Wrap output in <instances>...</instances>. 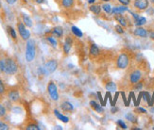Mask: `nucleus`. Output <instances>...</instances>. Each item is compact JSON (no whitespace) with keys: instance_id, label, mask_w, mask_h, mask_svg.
<instances>
[{"instance_id":"nucleus-1","label":"nucleus","mask_w":154,"mask_h":130,"mask_svg":"<svg viewBox=\"0 0 154 130\" xmlns=\"http://www.w3.org/2000/svg\"><path fill=\"white\" fill-rule=\"evenodd\" d=\"M36 58V42L32 39H29L26 43L25 59L26 62H32Z\"/></svg>"},{"instance_id":"nucleus-2","label":"nucleus","mask_w":154,"mask_h":130,"mask_svg":"<svg viewBox=\"0 0 154 130\" xmlns=\"http://www.w3.org/2000/svg\"><path fill=\"white\" fill-rule=\"evenodd\" d=\"M18 72V64L12 58H4V74L13 76Z\"/></svg>"},{"instance_id":"nucleus-3","label":"nucleus","mask_w":154,"mask_h":130,"mask_svg":"<svg viewBox=\"0 0 154 130\" xmlns=\"http://www.w3.org/2000/svg\"><path fill=\"white\" fill-rule=\"evenodd\" d=\"M130 64V57L127 53H121L118 55L116 60V65L118 69L120 70H125L129 67Z\"/></svg>"},{"instance_id":"nucleus-4","label":"nucleus","mask_w":154,"mask_h":130,"mask_svg":"<svg viewBox=\"0 0 154 130\" xmlns=\"http://www.w3.org/2000/svg\"><path fill=\"white\" fill-rule=\"evenodd\" d=\"M46 90H48V95L49 97L52 101H58L60 99V94H59V91H58V87L56 85V83L54 81L50 80L48 84V88H46Z\"/></svg>"},{"instance_id":"nucleus-5","label":"nucleus","mask_w":154,"mask_h":130,"mask_svg":"<svg viewBox=\"0 0 154 130\" xmlns=\"http://www.w3.org/2000/svg\"><path fill=\"white\" fill-rule=\"evenodd\" d=\"M17 29H18V33H19V35H20V37H21L22 40L28 41L29 39H30L31 33L28 29V27L25 26V24L23 22H18L17 23Z\"/></svg>"},{"instance_id":"nucleus-6","label":"nucleus","mask_w":154,"mask_h":130,"mask_svg":"<svg viewBox=\"0 0 154 130\" xmlns=\"http://www.w3.org/2000/svg\"><path fill=\"white\" fill-rule=\"evenodd\" d=\"M58 66H59V63L56 59H48L44 65L45 74H49L54 73L58 69Z\"/></svg>"},{"instance_id":"nucleus-7","label":"nucleus","mask_w":154,"mask_h":130,"mask_svg":"<svg viewBox=\"0 0 154 130\" xmlns=\"http://www.w3.org/2000/svg\"><path fill=\"white\" fill-rule=\"evenodd\" d=\"M142 77H143V73H142L141 70H139V69L133 70L130 74V82L132 85H134V84L138 83V82L141 80Z\"/></svg>"},{"instance_id":"nucleus-8","label":"nucleus","mask_w":154,"mask_h":130,"mask_svg":"<svg viewBox=\"0 0 154 130\" xmlns=\"http://www.w3.org/2000/svg\"><path fill=\"white\" fill-rule=\"evenodd\" d=\"M73 44H74V41H73L72 37L70 36H66L65 39H64V43L63 44V53L65 55H68L72 49V46H73Z\"/></svg>"},{"instance_id":"nucleus-9","label":"nucleus","mask_w":154,"mask_h":130,"mask_svg":"<svg viewBox=\"0 0 154 130\" xmlns=\"http://www.w3.org/2000/svg\"><path fill=\"white\" fill-rule=\"evenodd\" d=\"M133 6H134V8L136 10H138L140 11H143L149 8V0H134Z\"/></svg>"},{"instance_id":"nucleus-10","label":"nucleus","mask_w":154,"mask_h":130,"mask_svg":"<svg viewBox=\"0 0 154 130\" xmlns=\"http://www.w3.org/2000/svg\"><path fill=\"white\" fill-rule=\"evenodd\" d=\"M7 97L11 102H18L20 100V92L18 90H10L8 92H7Z\"/></svg>"},{"instance_id":"nucleus-11","label":"nucleus","mask_w":154,"mask_h":130,"mask_svg":"<svg viewBox=\"0 0 154 130\" xmlns=\"http://www.w3.org/2000/svg\"><path fill=\"white\" fill-rule=\"evenodd\" d=\"M89 55L92 58H97L100 55V49L96 44H91L89 47Z\"/></svg>"},{"instance_id":"nucleus-12","label":"nucleus","mask_w":154,"mask_h":130,"mask_svg":"<svg viewBox=\"0 0 154 130\" xmlns=\"http://www.w3.org/2000/svg\"><path fill=\"white\" fill-rule=\"evenodd\" d=\"M133 34L137 37H140V38H146L149 33H148V30H146V29H144L143 26H138L134 29V31H133Z\"/></svg>"},{"instance_id":"nucleus-13","label":"nucleus","mask_w":154,"mask_h":130,"mask_svg":"<svg viewBox=\"0 0 154 130\" xmlns=\"http://www.w3.org/2000/svg\"><path fill=\"white\" fill-rule=\"evenodd\" d=\"M60 107H61V109L64 112H72L74 110V106L68 101H63V103L60 105Z\"/></svg>"},{"instance_id":"nucleus-14","label":"nucleus","mask_w":154,"mask_h":130,"mask_svg":"<svg viewBox=\"0 0 154 130\" xmlns=\"http://www.w3.org/2000/svg\"><path fill=\"white\" fill-rule=\"evenodd\" d=\"M51 34L56 38H62L63 36V29L60 26H56L51 29Z\"/></svg>"},{"instance_id":"nucleus-15","label":"nucleus","mask_w":154,"mask_h":130,"mask_svg":"<svg viewBox=\"0 0 154 130\" xmlns=\"http://www.w3.org/2000/svg\"><path fill=\"white\" fill-rule=\"evenodd\" d=\"M90 107L95 110L96 112L97 113H103L104 112V108L101 105H99L97 101H94V100H91L90 103H89Z\"/></svg>"},{"instance_id":"nucleus-16","label":"nucleus","mask_w":154,"mask_h":130,"mask_svg":"<svg viewBox=\"0 0 154 130\" xmlns=\"http://www.w3.org/2000/svg\"><path fill=\"white\" fill-rule=\"evenodd\" d=\"M53 112H54V115L56 116V118L58 120H60L61 122H64V124H67V122H69V118L67 117V116L63 115L62 112H60L58 109H54V110H53Z\"/></svg>"},{"instance_id":"nucleus-17","label":"nucleus","mask_w":154,"mask_h":130,"mask_svg":"<svg viewBox=\"0 0 154 130\" xmlns=\"http://www.w3.org/2000/svg\"><path fill=\"white\" fill-rule=\"evenodd\" d=\"M129 11L128 7H126L124 5L122 6H117V7H115V8H112V14L113 15H116V14H122L123 12Z\"/></svg>"},{"instance_id":"nucleus-18","label":"nucleus","mask_w":154,"mask_h":130,"mask_svg":"<svg viewBox=\"0 0 154 130\" xmlns=\"http://www.w3.org/2000/svg\"><path fill=\"white\" fill-rule=\"evenodd\" d=\"M76 0H61V6L63 9H72L75 7Z\"/></svg>"},{"instance_id":"nucleus-19","label":"nucleus","mask_w":154,"mask_h":130,"mask_svg":"<svg viewBox=\"0 0 154 130\" xmlns=\"http://www.w3.org/2000/svg\"><path fill=\"white\" fill-rule=\"evenodd\" d=\"M89 10H90V11H91L92 13H94L95 15H99L100 13H101L102 8H101V6L98 5V4H92V5H90V7H89Z\"/></svg>"},{"instance_id":"nucleus-20","label":"nucleus","mask_w":154,"mask_h":130,"mask_svg":"<svg viewBox=\"0 0 154 130\" xmlns=\"http://www.w3.org/2000/svg\"><path fill=\"white\" fill-rule=\"evenodd\" d=\"M115 19L116 20V22H118V24L120 26H122L123 27H126L127 26H128V21H127V19L122 14L115 15Z\"/></svg>"},{"instance_id":"nucleus-21","label":"nucleus","mask_w":154,"mask_h":130,"mask_svg":"<svg viewBox=\"0 0 154 130\" xmlns=\"http://www.w3.org/2000/svg\"><path fill=\"white\" fill-rule=\"evenodd\" d=\"M22 19H23V23L25 24V26L26 27H32L33 22H32L31 18L28 14H26V13H22Z\"/></svg>"},{"instance_id":"nucleus-22","label":"nucleus","mask_w":154,"mask_h":130,"mask_svg":"<svg viewBox=\"0 0 154 130\" xmlns=\"http://www.w3.org/2000/svg\"><path fill=\"white\" fill-rule=\"evenodd\" d=\"M71 32L73 33V35L77 38H82L83 37V33L82 31L80 30L79 27L75 26H71Z\"/></svg>"},{"instance_id":"nucleus-23","label":"nucleus","mask_w":154,"mask_h":130,"mask_svg":"<svg viewBox=\"0 0 154 130\" xmlns=\"http://www.w3.org/2000/svg\"><path fill=\"white\" fill-rule=\"evenodd\" d=\"M116 84L115 83V82H112V81H109V82H107V83L105 84V89L108 92H116Z\"/></svg>"},{"instance_id":"nucleus-24","label":"nucleus","mask_w":154,"mask_h":130,"mask_svg":"<svg viewBox=\"0 0 154 130\" xmlns=\"http://www.w3.org/2000/svg\"><path fill=\"white\" fill-rule=\"evenodd\" d=\"M46 41L48 42V44L52 46V47H54V48H56L57 45H58V42H57V40L56 38L53 36V35H48V36H46Z\"/></svg>"},{"instance_id":"nucleus-25","label":"nucleus","mask_w":154,"mask_h":130,"mask_svg":"<svg viewBox=\"0 0 154 130\" xmlns=\"http://www.w3.org/2000/svg\"><path fill=\"white\" fill-rule=\"evenodd\" d=\"M125 117L126 119L128 120L129 122H131V124H136L137 122V118H136V116L133 114L132 112H129V113H127L125 115Z\"/></svg>"},{"instance_id":"nucleus-26","label":"nucleus","mask_w":154,"mask_h":130,"mask_svg":"<svg viewBox=\"0 0 154 130\" xmlns=\"http://www.w3.org/2000/svg\"><path fill=\"white\" fill-rule=\"evenodd\" d=\"M146 19L143 16H139L136 20H134V24L137 26H142L146 25Z\"/></svg>"},{"instance_id":"nucleus-27","label":"nucleus","mask_w":154,"mask_h":130,"mask_svg":"<svg viewBox=\"0 0 154 130\" xmlns=\"http://www.w3.org/2000/svg\"><path fill=\"white\" fill-rule=\"evenodd\" d=\"M7 29H8V32H9V34H10V36L14 40V41H16V39H17V34H16V31H15V29H13L12 26H7Z\"/></svg>"},{"instance_id":"nucleus-28","label":"nucleus","mask_w":154,"mask_h":130,"mask_svg":"<svg viewBox=\"0 0 154 130\" xmlns=\"http://www.w3.org/2000/svg\"><path fill=\"white\" fill-rule=\"evenodd\" d=\"M101 8L102 10L106 12V13H108V14H111L112 13V7L111 4H108V3H104L103 5H101Z\"/></svg>"},{"instance_id":"nucleus-29","label":"nucleus","mask_w":154,"mask_h":130,"mask_svg":"<svg viewBox=\"0 0 154 130\" xmlns=\"http://www.w3.org/2000/svg\"><path fill=\"white\" fill-rule=\"evenodd\" d=\"M26 130H40L41 128L39 127L38 125H36L35 122H29L26 125Z\"/></svg>"},{"instance_id":"nucleus-30","label":"nucleus","mask_w":154,"mask_h":130,"mask_svg":"<svg viewBox=\"0 0 154 130\" xmlns=\"http://www.w3.org/2000/svg\"><path fill=\"white\" fill-rule=\"evenodd\" d=\"M6 115H7V108L2 104H0V119L4 118Z\"/></svg>"},{"instance_id":"nucleus-31","label":"nucleus","mask_w":154,"mask_h":130,"mask_svg":"<svg viewBox=\"0 0 154 130\" xmlns=\"http://www.w3.org/2000/svg\"><path fill=\"white\" fill-rule=\"evenodd\" d=\"M6 93V86L3 80L0 78V95H4Z\"/></svg>"},{"instance_id":"nucleus-32","label":"nucleus","mask_w":154,"mask_h":130,"mask_svg":"<svg viewBox=\"0 0 154 130\" xmlns=\"http://www.w3.org/2000/svg\"><path fill=\"white\" fill-rule=\"evenodd\" d=\"M10 129V126L8 124H6L5 122L0 121V130H8Z\"/></svg>"},{"instance_id":"nucleus-33","label":"nucleus","mask_w":154,"mask_h":130,"mask_svg":"<svg viewBox=\"0 0 154 130\" xmlns=\"http://www.w3.org/2000/svg\"><path fill=\"white\" fill-rule=\"evenodd\" d=\"M116 124H117V125H118L120 128H122V129H127V128H128L127 125L125 124V122H124L122 120H118V121L116 122Z\"/></svg>"},{"instance_id":"nucleus-34","label":"nucleus","mask_w":154,"mask_h":130,"mask_svg":"<svg viewBox=\"0 0 154 130\" xmlns=\"http://www.w3.org/2000/svg\"><path fill=\"white\" fill-rule=\"evenodd\" d=\"M116 31L118 33V34H123L125 32L124 29H123V26H120L119 24L116 26Z\"/></svg>"},{"instance_id":"nucleus-35","label":"nucleus","mask_w":154,"mask_h":130,"mask_svg":"<svg viewBox=\"0 0 154 130\" xmlns=\"http://www.w3.org/2000/svg\"><path fill=\"white\" fill-rule=\"evenodd\" d=\"M134 89H135V91H140V90H142L143 89V83L142 82H138V83L134 84Z\"/></svg>"},{"instance_id":"nucleus-36","label":"nucleus","mask_w":154,"mask_h":130,"mask_svg":"<svg viewBox=\"0 0 154 130\" xmlns=\"http://www.w3.org/2000/svg\"><path fill=\"white\" fill-rule=\"evenodd\" d=\"M0 74H4V58L0 59Z\"/></svg>"},{"instance_id":"nucleus-37","label":"nucleus","mask_w":154,"mask_h":130,"mask_svg":"<svg viewBox=\"0 0 154 130\" xmlns=\"http://www.w3.org/2000/svg\"><path fill=\"white\" fill-rule=\"evenodd\" d=\"M118 2L121 4V5H124V6H128L131 4V0H118Z\"/></svg>"},{"instance_id":"nucleus-38","label":"nucleus","mask_w":154,"mask_h":130,"mask_svg":"<svg viewBox=\"0 0 154 130\" xmlns=\"http://www.w3.org/2000/svg\"><path fill=\"white\" fill-rule=\"evenodd\" d=\"M135 111L136 112H139V113H143V114H146V110L145 108H143V107H137L135 109Z\"/></svg>"},{"instance_id":"nucleus-39","label":"nucleus","mask_w":154,"mask_h":130,"mask_svg":"<svg viewBox=\"0 0 154 130\" xmlns=\"http://www.w3.org/2000/svg\"><path fill=\"white\" fill-rule=\"evenodd\" d=\"M5 2L8 5H14L17 2V0H5Z\"/></svg>"},{"instance_id":"nucleus-40","label":"nucleus","mask_w":154,"mask_h":130,"mask_svg":"<svg viewBox=\"0 0 154 130\" xmlns=\"http://www.w3.org/2000/svg\"><path fill=\"white\" fill-rule=\"evenodd\" d=\"M116 111H118V108L116 107L115 106H112V107L111 108V112L112 113H116Z\"/></svg>"},{"instance_id":"nucleus-41","label":"nucleus","mask_w":154,"mask_h":130,"mask_svg":"<svg viewBox=\"0 0 154 130\" xmlns=\"http://www.w3.org/2000/svg\"><path fill=\"white\" fill-rule=\"evenodd\" d=\"M149 38H150L151 40L154 41V31H151V32L149 33Z\"/></svg>"},{"instance_id":"nucleus-42","label":"nucleus","mask_w":154,"mask_h":130,"mask_svg":"<svg viewBox=\"0 0 154 130\" xmlns=\"http://www.w3.org/2000/svg\"><path fill=\"white\" fill-rule=\"evenodd\" d=\"M35 2L37 3V4H43V3H45V0H35Z\"/></svg>"},{"instance_id":"nucleus-43","label":"nucleus","mask_w":154,"mask_h":130,"mask_svg":"<svg viewBox=\"0 0 154 130\" xmlns=\"http://www.w3.org/2000/svg\"><path fill=\"white\" fill-rule=\"evenodd\" d=\"M87 2H88V4L92 5V4H95L96 3V0H87Z\"/></svg>"},{"instance_id":"nucleus-44","label":"nucleus","mask_w":154,"mask_h":130,"mask_svg":"<svg viewBox=\"0 0 154 130\" xmlns=\"http://www.w3.org/2000/svg\"><path fill=\"white\" fill-rule=\"evenodd\" d=\"M101 1H102V2H109L110 0H101Z\"/></svg>"},{"instance_id":"nucleus-45","label":"nucleus","mask_w":154,"mask_h":130,"mask_svg":"<svg viewBox=\"0 0 154 130\" xmlns=\"http://www.w3.org/2000/svg\"><path fill=\"white\" fill-rule=\"evenodd\" d=\"M150 111H151V112H153V113H154V107H152V108H151V109H150Z\"/></svg>"},{"instance_id":"nucleus-46","label":"nucleus","mask_w":154,"mask_h":130,"mask_svg":"<svg viewBox=\"0 0 154 130\" xmlns=\"http://www.w3.org/2000/svg\"><path fill=\"white\" fill-rule=\"evenodd\" d=\"M1 7H2V5H1V2H0V10H1Z\"/></svg>"},{"instance_id":"nucleus-47","label":"nucleus","mask_w":154,"mask_h":130,"mask_svg":"<svg viewBox=\"0 0 154 130\" xmlns=\"http://www.w3.org/2000/svg\"><path fill=\"white\" fill-rule=\"evenodd\" d=\"M151 2H152V4L154 5V0H151Z\"/></svg>"}]
</instances>
